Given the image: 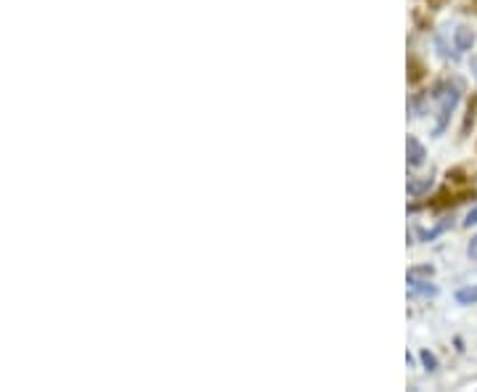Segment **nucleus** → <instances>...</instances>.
<instances>
[{
  "mask_svg": "<svg viewBox=\"0 0 477 392\" xmlns=\"http://www.w3.org/2000/svg\"><path fill=\"white\" fill-rule=\"evenodd\" d=\"M430 186H433V178H430V175H427V178H422V181H411L408 183V194L422 196L424 191H430Z\"/></svg>",
  "mask_w": 477,
  "mask_h": 392,
  "instance_id": "obj_4",
  "label": "nucleus"
},
{
  "mask_svg": "<svg viewBox=\"0 0 477 392\" xmlns=\"http://www.w3.org/2000/svg\"><path fill=\"white\" fill-rule=\"evenodd\" d=\"M472 72H475V77H477V61H472Z\"/></svg>",
  "mask_w": 477,
  "mask_h": 392,
  "instance_id": "obj_9",
  "label": "nucleus"
},
{
  "mask_svg": "<svg viewBox=\"0 0 477 392\" xmlns=\"http://www.w3.org/2000/svg\"><path fill=\"white\" fill-rule=\"evenodd\" d=\"M456 302H462V305H475L477 302V287L459 289V292H456Z\"/></svg>",
  "mask_w": 477,
  "mask_h": 392,
  "instance_id": "obj_5",
  "label": "nucleus"
},
{
  "mask_svg": "<svg viewBox=\"0 0 477 392\" xmlns=\"http://www.w3.org/2000/svg\"><path fill=\"white\" fill-rule=\"evenodd\" d=\"M406 151H408V165L411 167H419L424 162V157H427L424 146H422L414 136H408V141H406Z\"/></svg>",
  "mask_w": 477,
  "mask_h": 392,
  "instance_id": "obj_3",
  "label": "nucleus"
},
{
  "mask_svg": "<svg viewBox=\"0 0 477 392\" xmlns=\"http://www.w3.org/2000/svg\"><path fill=\"white\" fill-rule=\"evenodd\" d=\"M435 96L440 98L437 122H435V136H440V133L446 130V125H448V120H451V114H453L456 104H459V98H462V85H459V82H446L443 88H437Z\"/></svg>",
  "mask_w": 477,
  "mask_h": 392,
  "instance_id": "obj_1",
  "label": "nucleus"
},
{
  "mask_svg": "<svg viewBox=\"0 0 477 392\" xmlns=\"http://www.w3.org/2000/svg\"><path fill=\"white\" fill-rule=\"evenodd\" d=\"M464 226L467 228H472V226H477V207L469 215H467V220H464Z\"/></svg>",
  "mask_w": 477,
  "mask_h": 392,
  "instance_id": "obj_7",
  "label": "nucleus"
},
{
  "mask_svg": "<svg viewBox=\"0 0 477 392\" xmlns=\"http://www.w3.org/2000/svg\"><path fill=\"white\" fill-rule=\"evenodd\" d=\"M467 255L472 257V260H477V236L472 239V242H469V249H467Z\"/></svg>",
  "mask_w": 477,
  "mask_h": 392,
  "instance_id": "obj_8",
  "label": "nucleus"
},
{
  "mask_svg": "<svg viewBox=\"0 0 477 392\" xmlns=\"http://www.w3.org/2000/svg\"><path fill=\"white\" fill-rule=\"evenodd\" d=\"M453 46H456L459 53L469 51V48L475 46V32L469 30V27H456V32H453Z\"/></svg>",
  "mask_w": 477,
  "mask_h": 392,
  "instance_id": "obj_2",
  "label": "nucleus"
},
{
  "mask_svg": "<svg viewBox=\"0 0 477 392\" xmlns=\"http://www.w3.org/2000/svg\"><path fill=\"white\" fill-rule=\"evenodd\" d=\"M422 363H424V368H427V371H435V368H437V358H435L430 350H424V353H422Z\"/></svg>",
  "mask_w": 477,
  "mask_h": 392,
  "instance_id": "obj_6",
  "label": "nucleus"
}]
</instances>
